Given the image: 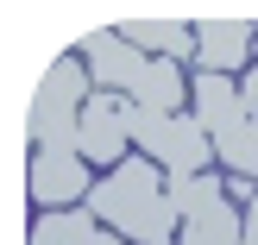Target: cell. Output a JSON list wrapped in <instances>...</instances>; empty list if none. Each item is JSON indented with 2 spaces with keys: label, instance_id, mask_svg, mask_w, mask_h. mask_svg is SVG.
<instances>
[{
  "label": "cell",
  "instance_id": "obj_10",
  "mask_svg": "<svg viewBox=\"0 0 258 245\" xmlns=\"http://www.w3.org/2000/svg\"><path fill=\"white\" fill-rule=\"evenodd\" d=\"M133 101L145 113H189V75H183V63L151 57L145 75H139V88H133Z\"/></svg>",
  "mask_w": 258,
  "mask_h": 245
},
{
  "label": "cell",
  "instance_id": "obj_16",
  "mask_svg": "<svg viewBox=\"0 0 258 245\" xmlns=\"http://www.w3.org/2000/svg\"><path fill=\"white\" fill-rule=\"evenodd\" d=\"M252 44H258V32H252Z\"/></svg>",
  "mask_w": 258,
  "mask_h": 245
},
{
  "label": "cell",
  "instance_id": "obj_12",
  "mask_svg": "<svg viewBox=\"0 0 258 245\" xmlns=\"http://www.w3.org/2000/svg\"><path fill=\"white\" fill-rule=\"evenodd\" d=\"M239 101H246V113L258 120V69H246V75H239Z\"/></svg>",
  "mask_w": 258,
  "mask_h": 245
},
{
  "label": "cell",
  "instance_id": "obj_9",
  "mask_svg": "<svg viewBox=\"0 0 258 245\" xmlns=\"http://www.w3.org/2000/svg\"><path fill=\"white\" fill-rule=\"evenodd\" d=\"M189 113L202 120V132L221 145L239 120H246V101H239V82L233 75H214V69H196L189 75Z\"/></svg>",
  "mask_w": 258,
  "mask_h": 245
},
{
  "label": "cell",
  "instance_id": "obj_4",
  "mask_svg": "<svg viewBox=\"0 0 258 245\" xmlns=\"http://www.w3.org/2000/svg\"><path fill=\"white\" fill-rule=\"evenodd\" d=\"M95 164L82 157L76 145H44L32 151V170H25V189H32V208L38 214H57V208H82L95 195Z\"/></svg>",
  "mask_w": 258,
  "mask_h": 245
},
{
  "label": "cell",
  "instance_id": "obj_11",
  "mask_svg": "<svg viewBox=\"0 0 258 245\" xmlns=\"http://www.w3.org/2000/svg\"><path fill=\"white\" fill-rule=\"evenodd\" d=\"M95 233H101V220L88 214V201H82V208L38 214V220H32V245H95Z\"/></svg>",
  "mask_w": 258,
  "mask_h": 245
},
{
  "label": "cell",
  "instance_id": "obj_2",
  "mask_svg": "<svg viewBox=\"0 0 258 245\" xmlns=\"http://www.w3.org/2000/svg\"><path fill=\"white\" fill-rule=\"evenodd\" d=\"M95 101V75H88L82 57H57L44 69L32 95V113H25V132H32V151L44 145H76L82 138V107Z\"/></svg>",
  "mask_w": 258,
  "mask_h": 245
},
{
  "label": "cell",
  "instance_id": "obj_5",
  "mask_svg": "<svg viewBox=\"0 0 258 245\" xmlns=\"http://www.w3.org/2000/svg\"><path fill=\"white\" fill-rule=\"evenodd\" d=\"M76 151H82L95 170H120L126 157H133V132H126V95H101L82 107V138H76Z\"/></svg>",
  "mask_w": 258,
  "mask_h": 245
},
{
  "label": "cell",
  "instance_id": "obj_7",
  "mask_svg": "<svg viewBox=\"0 0 258 245\" xmlns=\"http://www.w3.org/2000/svg\"><path fill=\"white\" fill-rule=\"evenodd\" d=\"M76 57L88 63V75H95V88H101V95H133V88H139V75H145V63H151L145 50H133L120 32H88Z\"/></svg>",
  "mask_w": 258,
  "mask_h": 245
},
{
  "label": "cell",
  "instance_id": "obj_1",
  "mask_svg": "<svg viewBox=\"0 0 258 245\" xmlns=\"http://www.w3.org/2000/svg\"><path fill=\"white\" fill-rule=\"evenodd\" d=\"M164 183H170V176H158V164L133 151L120 170H107L95 183L88 214H95L101 226H113L120 239H133V245H176V226H183V220H176Z\"/></svg>",
  "mask_w": 258,
  "mask_h": 245
},
{
  "label": "cell",
  "instance_id": "obj_6",
  "mask_svg": "<svg viewBox=\"0 0 258 245\" xmlns=\"http://www.w3.org/2000/svg\"><path fill=\"white\" fill-rule=\"evenodd\" d=\"M252 32H258L252 13H202V19H196V63H202V69H214V75L246 69Z\"/></svg>",
  "mask_w": 258,
  "mask_h": 245
},
{
  "label": "cell",
  "instance_id": "obj_13",
  "mask_svg": "<svg viewBox=\"0 0 258 245\" xmlns=\"http://www.w3.org/2000/svg\"><path fill=\"white\" fill-rule=\"evenodd\" d=\"M252 195H258L252 176H227V201H252Z\"/></svg>",
  "mask_w": 258,
  "mask_h": 245
},
{
  "label": "cell",
  "instance_id": "obj_3",
  "mask_svg": "<svg viewBox=\"0 0 258 245\" xmlns=\"http://www.w3.org/2000/svg\"><path fill=\"white\" fill-rule=\"evenodd\" d=\"M126 132H133L139 157L164 164L170 176H202L214 164V138L202 132L196 113H145L133 95H126Z\"/></svg>",
  "mask_w": 258,
  "mask_h": 245
},
{
  "label": "cell",
  "instance_id": "obj_15",
  "mask_svg": "<svg viewBox=\"0 0 258 245\" xmlns=\"http://www.w3.org/2000/svg\"><path fill=\"white\" fill-rule=\"evenodd\" d=\"M95 245H133V239H120L113 226H101V233H95Z\"/></svg>",
  "mask_w": 258,
  "mask_h": 245
},
{
  "label": "cell",
  "instance_id": "obj_8",
  "mask_svg": "<svg viewBox=\"0 0 258 245\" xmlns=\"http://www.w3.org/2000/svg\"><path fill=\"white\" fill-rule=\"evenodd\" d=\"M113 32L126 38L145 57H170V63H196V19H176V13H133Z\"/></svg>",
  "mask_w": 258,
  "mask_h": 245
},
{
  "label": "cell",
  "instance_id": "obj_14",
  "mask_svg": "<svg viewBox=\"0 0 258 245\" xmlns=\"http://www.w3.org/2000/svg\"><path fill=\"white\" fill-rule=\"evenodd\" d=\"M246 245H258V195L246 201Z\"/></svg>",
  "mask_w": 258,
  "mask_h": 245
}]
</instances>
